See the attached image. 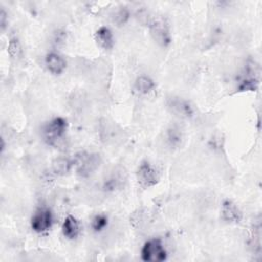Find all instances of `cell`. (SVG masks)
I'll use <instances>...</instances> for the list:
<instances>
[{
  "instance_id": "obj_1",
  "label": "cell",
  "mask_w": 262,
  "mask_h": 262,
  "mask_svg": "<svg viewBox=\"0 0 262 262\" xmlns=\"http://www.w3.org/2000/svg\"><path fill=\"white\" fill-rule=\"evenodd\" d=\"M67 121L61 117H55L45 124L42 130L44 141L51 146H58L66 136Z\"/></svg>"
},
{
  "instance_id": "obj_2",
  "label": "cell",
  "mask_w": 262,
  "mask_h": 262,
  "mask_svg": "<svg viewBox=\"0 0 262 262\" xmlns=\"http://www.w3.org/2000/svg\"><path fill=\"white\" fill-rule=\"evenodd\" d=\"M101 163L100 156L95 152L80 151L74 159V166L77 174L81 177H89L99 167Z\"/></svg>"
},
{
  "instance_id": "obj_3",
  "label": "cell",
  "mask_w": 262,
  "mask_h": 262,
  "mask_svg": "<svg viewBox=\"0 0 262 262\" xmlns=\"http://www.w3.org/2000/svg\"><path fill=\"white\" fill-rule=\"evenodd\" d=\"M141 259L145 262H163L167 259V251L160 238H151L141 249Z\"/></svg>"
},
{
  "instance_id": "obj_4",
  "label": "cell",
  "mask_w": 262,
  "mask_h": 262,
  "mask_svg": "<svg viewBox=\"0 0 262 262\" xmlns=\"http://www.w3.org/2000/svg\"><path fill=\"white\" fill-rule=\"evenodd\" d=\"M149 31L154 40L161 46H168L171 42L170 28L167 20L162 16H154L149 20Z\"/></svg>"
},
{
  "instance_id": "obj_5",
  "label": "cell",
  "mask_w": 262,
  "mask_h": 262,
  "mask_svg": "<svg viewBox=\"0 0 262 262\" xmlns=\"http://www.w3.org/2000/svg\"><path fill=\"white\" fill-rule=\"evenodd\" d=\"M137 182L142 188L155 186L160 180V173L157 168L147 161L141 162L136 172Z\"/></svg>"
},
{
  "instance_id": "obj_6",
  "label": "cell",
  "mask_w": 262,
  "mask_h": 262,
  "mask_svg": "<svg viewBox=\"0 0 262 262\" xmlns=\"http://www.w3.org/2000/svg\"><path fill=\"white\" fill-rule=\"evenodd\" d=\"M53 222L52 212L47 208H41L35 212L31 219V227L37 233H43L50 229Z\"/></svg>"
},
{
  "instance_id": "obj_7",
  "label": "cell",
  "mask_w": 262,
  "mask_h": 262,
  "mask_svg": "<svg viewBox=\"0 0 262 262\" xmlns=\"http://www.w3.org/2000/svg\"><path fill=\"white\" fill-rule=\"evenodd\" d=\"M221 217L227 223H238L243 218V214L235 203L225 200L221 205Z\"/></svg>"
},
{
  "instance_id": "obj_8",
  "label": "cell",
  "mask_w": 262,
  "mask_h": 262,
  "mask_svg": "<svg viewBox=\"0 0 262 262\" xmlns=\"http://www.w3.org/2000/svg\"><path fill=\"white\" fill-rule=\"evenodd\" d=\"M45 66L52 75H60L67 68V61L60 54L49 52L45 56Z\"/></svg>"
},
{
  "instance_id": "obj_9",
  "label": "cell",
  "mask_w": 262,
  "mask_h": 262,
  "mask_svg": "<svg viewBox=\"0 0 262 262\" xmlns=\"http://www.w3.org/2000/svg\"><path fill=\"white\" fill-rule=\"evenodd\" d=\"M94 38H95V41H96L97 45L100 48L104 49V50L112 49L114 44H115V39H114L113 32L107 27H100L95 32Z\"/></svg>"
},
{
  "instance_id": "obj_10",
  "label": "cell",
  "mask_w": 262,
  "mask_h": 262,
  "mask_svg": "<svg viewBox=\"0 0 262 262\" xmlns=\"http://www.w3.org/2000/svg\"><path fill=\"white\" fill-rule=\"evenodd\" d=\"M61 231H62V234L64 237H67L69 239L76 238L80 232L79 222L77 221V219L74 216L68 215L62 222Z\"/></svg>"
},
{
  "instance_id": "obj_11",
  "label": "cell",
  "mask_w": 262,
  "mask_h": 262,
  "mask_svg": "<svg viewBox=\"0 0 262 262\" xmlns=\"http://www.w3.org/2000/svg\"><path fill=\"white\" fill-rule=\"evenodd\" d=\"M74 167V160L66 157H58L52 162V170L56 175L64 176L68 175Z\"/></svg>"
},
{
  "instance_id": "obj_12",
  "label": "cell",
  "mask_w": 262,
  "mask_h": 262,
  "mask_svg": "<svg viewBox=\"0 0 262 262\" xmlns=\"http://www.w3.org/2000/svg\"><path fill=\"white\" fill-rule=\"evenodd\" d=\"M155 87H156V84H155L154 80L145 75H141V76L137 77V79L134 82L135 91L142 95L149 94L150 92H152L155 90Z\"/></svg>"
},
{
  "instance_id": "obj_13",
  "label": "cell",
  "mask_w": 262,
  "mask_h": 262,
  "mask_svg": "<svg viewBox=\"0 0 262 262\" xmlns=\"http://www.w3.org/2000/svg\"><path fill=\"white\" fill-rule=\"evenodd\" d=\"M170 106H171V108L174 113H176L177 115H179L181 117L188 118L193 113L191 105L186 100H183V99H180V98L172 99L171 103H170Z\"/></svg>"
},
{
  "instance_id": "obj_14",
  "label": "cell",
  "mask_w": 262,
  "mask_h": 262,
  "mask_svg": "<svg viewBox=\"0 0 262 262\" xmlns=\"http://www.w3.org/2000/svg\"><path fill=\"white\" fill-rule=\"evenodd\" d=\"M258 85L259 81L255 76H247L241 81L238 91H255L258 88Z\"/></svg>"
},
{
  "instance_id": "obj_15",
  "label": "cell",
  "mask_w": 262,
  "mask_h": 262,
  "mask_svg": "<svg viewBox=\"0 0 262 262\" xmlns=\"http://www.w3.org/2000/svg\"><path fill=\"white\" fill-rule=\"evenodd\" d=\"M108 223V218L104 214H97L91 220V228L95 232H100L103 230Z\"/></svg>"
},
{
  "instance_id": "obj_16",
  "label": "cell",
  "mask_w": 262,
  "mask_h": 262,
  "mask_svg": "<svg viewBox=\"0 0 262 262\" xmlns=\"http://www.w3.org/2000/svg\"><path fill=\"white\" fill-rule=\"evenodd\" d=\"M130 17V12L126 7H121L114 14V23L118 26H122L128 21Z\"/></svg>"
},
{
  "instance_id": "obj_17",
  "label": "cell",
  "mask_w": 262,
  "mask_h": 262,
  "mask_svg": "<svg viewBox=\"0 0 262 262\" xmlns=\"http://www.w3.org/2000/svg\"><path fill=\"white\" fill-rule=\"evenodd\" d=\"M8 53L12 58H17L19 57L21 53V46L16 38L10 39L8 43Z\"/></svg>"
},
{
  "instance_id": "obj_18",
  "label": "cell",
  "mask_w": 262,
  "mask_h": 262,
  "mask_svg": "<svg viewBox=\"0 0 262 262\" xmlns=\"http://www.w3.org/2000/svg\"><path fill=\"white\" fill-rule=\"evenodd\" d=\"M181 133L176 128H171L168 130V141L171 145H176L180 142Z\"/></svg>"
},
{
  "instance_id": "obj_19",
  "label": "cell",
  "mask_w": 262,
  "mask_h": 262,
  "mask_svg": "<svg viewBox=\"0 0 262 262\" xmlns=\"http://www.w3.org/2000/svg\"><path fill=\"white\" fill-rule=\"evenodd\" d=\"M6 24H7V13L2 8L1 11H0V26H1V30L5 29Z\"/></svg>"
}]
</instances>
